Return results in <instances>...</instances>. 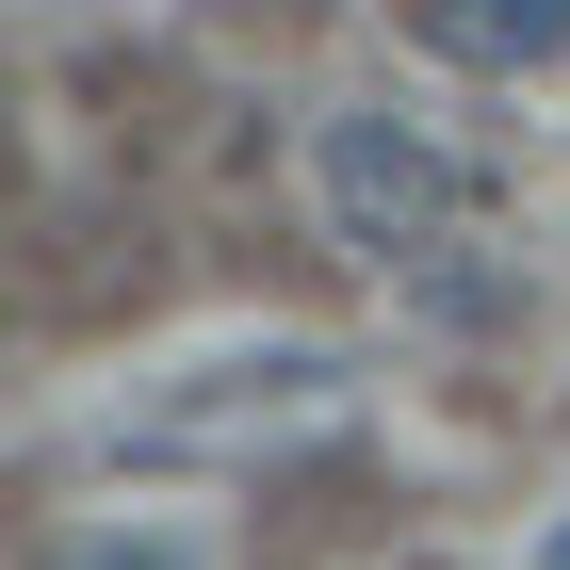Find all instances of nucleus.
I'll use <instances>...</instances> for the list:
<instances>
[{
	"instance_id": "f03ea898",
	"label": "nucleus",
	"mask_w": 570,
	"mask_h": 570,
	"mask_svg": "<svg viewBox=\"0 0 570 570\" xmlns=\"http://www.w3.org/2000/svg\"><path fill=\"white\" fill-rule=\"evenodd\" d=\"M407 33L473 82H522V66H570V0H392Z\"/></svg>"
},
{
	"instance_id": "20e7f679",
	"label": "nucleus",
	"mask_w": 570,
	"mask_h": 570,
	"mask_svg": "<svg viewBox=\"0 0 570 570\" xmlns=\"http://www.w3.org/2000/svg\"><path fill=\"white\" fill-rule=\"evenodd\" d=\"M538 570H570V522H554V538H538Z\"/></svg>"
},
{
	"instance_id": "f257e3e1",
	"label": "nucleus",
	"mask_w": 570,
	"mask_h": 570,
	"mask_svg": "<svg viewBox=\"0 0 570 570\" xmlns=\"http://www.w3.org/2000/svg\"><path fill=\"white\" fill-rule=\"evenodd\" d=\"M309 196H326V228H343L358 262H440L456 213H473V164L424 147L407 115H326L309 131Z\"/></svg>"
},
{
	"instance_id": "7ed1b4c3",
	"label": "nucleus",
	"mask_w": 570,
	"mask_h": 570,
	"mask_svg": "<svg viewBox=\"0 0 570 570\" xmlns=\"http://www.w3.org/2000/svg\"><path fill=\"white\" fill-rule=\"evenodd\" d=\"M66 570H179V554H164V538H82Z\"/></svg>"
}]
</instances>
